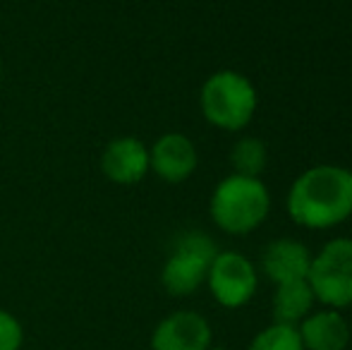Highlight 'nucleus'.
I'll list each match as a JSON object with an SVG mask.
<instances>
[{"mask_svg": "<svg viewBox=\"0 0 352 350\" xmlns=\"http://www.w3.org/2000/svg\"><path fill=\"white\" fill-rule=\"evenodd\" d=\"M290 219L307 230H329L352 216V171L319 164L292 180L285 197Z\"/></svg>", "mask_w": 352, "mask_h": 350, "instance_id": "obj_1", "label": "nucleus"}, {"mask_svg": "<svg viewBox=\"0 0 352 350\" xmlns=\"http://www.w3.org/2000/svg\"><path fill=\"white\" fill-rule=\"evenodd\" d=\"M271 211V192L261 177L228 175L213 187L209 214L211 221L228 235L254 233Z\"/></svg>", "mask_w": 352, "mask_h": 350, "instance_id": "obj_2", "label": "nucleus"}, {"mask_svg": "<svg viewBox=\"0 0 352 350\" xmlns=\"http://www.w3.org/2000/svg\"><path fill=\"white\" fill-rule=\"evenodd\" d=\"M259 106L256 89L237 70H218L201 85L199 108L206 122L223 132H240Z\"/></svg>", "mask_w": 352, "mask_h": 350, "instance_id": "obj_3", "label": "nucleus"}, {"mask_svg": "<svg viewBox=\"0 0 352 350\" xmlns=\"http://www.w3.org/2000/svg\"><path fill=\"white\" fill-rule=\"evenodd\" d=\"M218 248L206 233L187 230L175 240L161 271V283L173 298H185L206 283Z\"/></svg>", "mask_w": 352, "mask_h": 350, "instance_id": "obj_4", "label": "nucleus"}, {"mask_svg": "<svg viewBox=\"0 0 352 350\" xmlns=\"http://www.w3.org/2000/svg\"><path fill=\"white\" fill-rule=\"evenodd\" d=\"M316 303L331 309L352 305V238H333L311 257L307 274Z\"/></svg>", "mask_w": 352, "mask_h": 350, "instance_id": "obj_5", "label": "nucleus"}, {"mask_svg": "<svg viewBox=\"0 0 352 350\" xmlns=\"http://www.w3.org/2000/svg\"><path fill=\"white\" fill-rule=\"evenodd\" d=\"M206 283L218 305L237 309L245 307L254 298L256 285H259V271L245 254L228 250V252H218L211 262Z\"/></svg>", "mask_w": 352, "mask_h": 350, "instance_id": "obj_6", "label": "nucleus"}, {"mask_svg": "<svg viewBox=\"0 0 352 350\" xmlns=\"http://www.w3.org/2000/svg\"><path fill=\"white\" fill-rule=\"evenodd\" d=\"M199 166L195 142L182 132H166L148 146V171L156 173L163 182H185L195 175Z\"/></svg>", "mask_w": 352, "mask_h": 350, "instance_id": "obj_7", "label": "nucleus"}, {"mask_svg": "<svg viewBox=\"0 0 352 350\" xmlns=\"http://www.w3.org/2000/svg\"><path fill=\"white\" fill-rule=\"evenodd\" d=\"M211 324L195 309H177L156 324L151 350H209Z\"/></svg>", "mask_w": 352, "mask_h": 350, "instance_id": "obj_8", "label": "nucleus"}, {"mask_svg": "<svg viewBox=\"0 0 352 350\" xmlns=\"http://www.w3.org/2000/svg\"><path fill=\"white\" fill-rule=\"evenodd\" d=\"M101 171L116 185H137L148 171V146L137 137H116L101 151Z\"/></svg>", "mask_w": 352, "mask_h": 350, "instance_id": "obj_9", "label": "nucleus"}, {"mask_svg": "<svg viewBox=\"0 0 352 350\" xmlns=\"http://www.w3.org/2000/svg\"><path fill=\"white\" fill-rule=\"evenodd\" d=\"M311 254L305 243L292 238H278L266 245L261 254V271L271 283H290V281H302L309 274Z\"/></svg>", "mask_w": 352, "mask_h": 350, "instance_id": "obj_10", "label": "nucleus"}, {"mask_svg": "<svg viewBox=\"0 0 352 350\" xmlns=\"http://www.w3.org/2000/svg\"><path fill=\"white\" fill-rule=\"evenodd\" d=\"M305 350H345L352 338L350 324L338 309H319L297 327Z\"/></svg>", "mask_w": 352, "mask_h": 350, "instance_id": "obj_11", "label": "nucleus"}, {"mask_svg": "<svg viewBox=\"0 0 352 350\" xmlns=\"http://www.w3.org/2000/svg\"><path fill=\"white\" fill-rule=\"evenodd\" d=\"M314 303H316V298H314V293H311L307 278L276 285L274 303H271L274 322L287 324V327H300L302 319L311 314Z\"/></svg>", "mask_w": 352, "mask_h": 350, "instance_id": "obj_12", "label": "nucleus"}, {"mask_svg": "<svg viewBox=\"0 0 352 350\" xmlns=\"http://www.w3.org/2000/svg\"><path fill=\"white\" fill-rule=\"evenodd\" d=\"M269 164V151L266 144L256 137H242L230 149V166L237 175L261 177Z\"/></svg>", "mask_w": 352, "mask_h": 350, "instance_id": "obj_13", "label": "nucleus"}, {"mask_svg": "<svg viewBox=\"0 0 352 350\" xmlns=\"http://www.w3.org/2000/svg\"><path fill=\"white\" fill-rule=\"evenodd\" d=\"M247 350H305L297 327H287V324H271L264 331H259L252 338Z\"/></svg>", "mask_w": 352, "mask_h": 350, "instance_id": "obj_14", "label": "nucleus"}, {"mask_svg": "<svg viewBox=\"0 0 352 350\" xmlns=\"http://www.w3.org/2000/svg\"><path fill=\"white\" fill-rule=\"evenodd\" d=\"M24 329L14 314L0 309V350H22Z\"/></svg>", "mask_w": 352, "mask_h": 350, "instance_id": "obj_15", "label": "nucleus"}, {"mask_svg": "<svg viewBox=\"0 0 352 350\" xmlns=\"http://www.w3.org/2000/svg\"><path fill=\"white\" fill-rule=\"evenodd\" d=\"M209 350H226V348H209Z\"/></svg>", "mask_w": 352, "mask_h": 350, "instance_id": "obj_16", "label": "nucleus"}, {"mask_svg": "<svg viewBox=\"0 0 352 350\" xmlns=\"http://www.w3.org/2000/svg\"><path fill=\"white\" fill-rule=\"evenodd\" d=\"M350 331H352V324H350Z\"/></svg>", "mask_w": 352, "mask_h": 350, "instance_id": "obj_17", "label": "nucleus"}]
</instances>
